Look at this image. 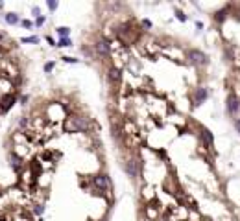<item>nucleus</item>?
<instances>
[{
	"label": "nucleus",
	"instance_id": "423d86ee",
	"mask_svg": "<svg viewBox=\"0 0 240 221\" xmlns=\"http://www.w3.org/2000/svg\"><path fill=\"white\" fill-rule=\"evenodd\" d=\"M28 166H30V171H32V181H33V183H37V179H39L41 173H43V162H41V160H37V158H33Z\"/></svg>",
	"mask_w": 240,
	"mask_h": 221
},
{
	"label": "nucleus",
	"instance_id": "a878e982",
	"mask_svg": "<svg viewBox=\"0 0 240 221\" xmlns=\"http://www.w3.org/2000/svg\"><path fill=\"white\" fill-rule=\"evenodd\" d=\"M32 13L35 15V17H41V9H39V8H33V9H32Z\"/></svg>",
	"mask_w": 240,
	"mask_h": 221
},
{
	"label": "nucleus",
	"instance_id": "c756f323",
	"mask_svg": "<svg viewBox=\"0 0 240 221\" xmlns=\"http://www.w3.org/2000/svg\"><path fill=\"white\" fill-rule=\"evenodd\" d=\"M4 39H6V35H4V33H0V42H2Z\"/></svg>",
	"mask_w": 240,
	"mask_h": 221
},
{
	"label": "nucleus",
	"instance_id": "9b49d317",
	"mask_svg": "<svg viewBox=\"0 0 240 221\" xmlns=\"http://www.w3.org/2000/svg\"><path fill=\"white\" fill-rule=\"evenodd\" d=\"M209 98V92H207V88H198L196 94H194V103L196 105H201V103Z\"/></svg>",
	"mask_w": 240,
	"mask_h": 221
},
{
	"label": "nucleus",
	"instance_id": "7ed1b4c3",
	"mask_svg": "<svg viewBox=\"0 0 240 221\" xmlns=\"http://www.w3.org/2000/svg\"><path fill=\"white\" fill-rule=\"evenodd\" d=\"M9 160H11V168H13V171L21 175L22 170H24V160H22V157H21L17 151H13V153H9Z\"/></svg>",
	"mask_w": 240,
	"mask_h": 221
},
{
	"label": "nucleus",
	"instance_id": "c85d7f7f",
	"mask_svg": "<svg viewBox=\"0 0 240 221\" xmlns=\"http://www.w3.org/2000/svg\"><path fill=\"white\" fill-rule=\"evenodd\" d=\"M46 41H48V42L52 44V46H55V42H54V39H52V37H46Z\"/></svg>",
	"mask_w": 240,
	"mask_h": 221
},
{
	"label": "nucleus",
	"instance_id": "f03ea898",
	"mask_svg": "<svg viewBox=\"0 0 240 221\" xmlns=\"http://www.w3.org/2000/svg\"><path fill=\"white\" fill-rule=\"evenodd\" d=\"M15 103H17V96H15L13 92H8L4 94L2 98H0V114H6Z\"/></svg>",
	"mask_w": 240,
	"mask_h": 221
},
{
	"label": "nucleus",
	"instance_id": "aec40b11",
	"mask_svg": "<svg viewBox=\"0 0 240 221\" xmlns=\"http://www.w3.org/2000/svg\"><path fill=\"white\" fill-rule=\"evenodd\" d=\"M175 17H177V20H181V22H185V20H187V15H185L183 11H179V9L175 11Z\"/></svg>",
	"mask_w": 240,
	"mask_h": 221
},
{
	"label": "nucleus",
	"instance_id": "ddd939ff",
	"mask_svg": "<svg viewBox=\"0 0 240 221\" xmlns=\"http://www.w3.org/2000/svg\"><path fill=\"white\" fill-rule=\"evenodd\" d=\"M6 22L8 24H19V15L17 13H6Z\"/></svg>",
	"mask_w": 240,
	"mask_h": 221
},
{
	"label": "nucleus",
	"instance_id": "393cba45",
	"mask_svg": "<svg viewBox=\"0 0 240 221\" xmlns=\"http://www.w3.org/2000/svg\"><path fill=\"white\" fill-rule=\"evenodd\" d=\"M63 61L65 63H78V59H74V57H63Z\"/></svg>",
	"mask_w": 240,
	"mask_h": 221
},
{
	"label": "nucleus",
	"instance_id": "4be33fe9",
	"mask_svg": "<svg viewBox=\"0 0 240 221\" xmlns=\"http://www.w3.org/2000/svg\"><path fill=\"white\" fill-rule=\"evenodd\" d=\"M46 6H48V9H50V11L57 9V2H55V0H48V2H46Z\"/></svg>",
	"mask_w": 240,
	"mask_h": 221
},
{
	"label": "nucleus",
	"instance_id": "2eb2a0df",
	"mask_svg": "<svg viewBox=\"0 0 240 221\" xmlns=\"http://www.w3.org/2000/svg\"><path fill=\"white\" fill-rule=\"evenodd\" d=\"M226 13H227V9H222V11H218V13L214 15V20H216L218 24H222L223 20H226Z\"/></svg>",
	"mask_w": 240,
	"mask_h": 221
},
{
	"label": "nucleus",
	"instance_id": "20e7f679",
	"mask_svg": "<svg viewBox=\"0 0 240 221\" xmlns=\"http://www.w3.org/2000/svg\"><path fill=\"white\" fill-rule=\"evenodd\" d=\"M93 186L98 190V192H106L107 188H109V177L107 175H96V177H93Z\"/></svg>",
	"mask_w": 240,
	"mask_h": 221
},
{
	"label": "nucleus",
	"instance_id": "9d476101",
	"mask_svg": "<svg viewBox=\"0 0 240 221\" xmlns=\"http://www.w3.org/2000/svg\"><path fill=\"white\" fill-rule=\"evenodd\" d=\"M124 170H126V173H129L131 177H135V175H137L139 173V162L137 160H128L126 162V164H124Z\"/></svg>",
	"mask_w": 240,
	"mask_h": 221
},
{
	"label": "nucleus",
	"instance_id": "412c9836",
	"mask_svg": "<svg viewBox=\"0 0 240 221\" xmlns=\"http://www.w3.org/2000/svg\"><path fill=\"white\" fill-rule=\"evenodd\" d=\"M54 66H55V63H54V61L46 63V65H44V72H46V74H50V72L54 70Z\"/></svg>",
	"mask_w": 240,
	"mask_h": 221
},
{
	"label": "nucleus",
	"instance_id": "f3484780",
	"mask_svg": "<svg viewBox=\"0 0 240 221\" xmlns=\"http://www.w3.org/2000/svg\"><path fill=\"white\" fill-rule=\"evenodd\" d=\"M30 125V118H26V116H22L21 120H19V127H22V129H26Z\"/></svg>",
	"mask_w": 240,
	"mask_h": 221
},
{
	"label": "nucleus",
	"instance_id": "6ab92c4d",
	"mask_svg": "<svg viewBox=\"0 0 240 221\" xmlns=\"http://www.w3.org/2000/svg\"><path fill=\"white\" fill-rule=\"evenodd\" d=\"M43 212H44V206H43V204H35V206H33V214H35V216H41Z\"/></svg>",
	"mask_w": 240,
	"mask_h": 221
},
{
	"label": "nucleus",
	"instance_id": "bb28decb",
	"mask_svg": "<svg viewBox=\"0 0 240 221\" xmlns=\"http://www.w3.org/2000/svg\"><path fill=\"white\" fill-rule=\"evenodd\" d=\"M142 26H144V28H152V22H150L148 19H144V20H142Z\"/></svg>",
	"mask_w": 240,
	"mask_h": 221
},
{
	"label": "nucleus",
	"instance_id": "4468645a",
	"mask_svg": "<svg viewBox=\"0 0 240 221\" xmlns=\"http://www.w3.org/2000/svg\"><path fill=\"white\" fill-rule=\"evenodd\" d=\"M55 32L61 35V39H63V37H68V35H70V28H67V26H59Z\"/></svg>",
	"mask_w": 240,
	"mask_h": 221
},
{
	"label": "nucleus",
	"instance_id": "1a4fd4ad",
	"mask_svg": "<svg viewBox=\"0 0 240 221\" xmlns=\"http://www.w3.org/2000/svg\"><path fill=\"white\" fill-rule=\"evenodd\" d=\"M107 79H109V83H113V85L120 83V79H122V72H120V68L111 66L109 72H107Z\"/></svg>",
	"mask_w": 240,
	"mask_h": 221
},
{
	"label": "nucleus",
	"instance_id": "f257e3e1",
	"mask_svg": "<svg viewBox=\"0 0 240 221\" xmlns=\"http://www.w3.org/2000/svg\"><path fill=\"white\" fill-rule=\"evenodd\" d=\"M63 129H65V133H85L89 129V122L83 116L68 114L67 120L63 122Z\"/></svg>",
	"mask_w": 240,
	"mask_h": 221
},
{
	"label": "nucleus",
	"instance_id": "0eeeda50",
	"mask_svg": "<svg viewBox=\"0 0 240 221\" xmlns=\"http://www.w3.org/2000/svg\"><path fill=\"white\" fill-rule=\"evenodd\" d=\"M94 48H96V54H98V55L107 57V55L111 54V42L106 41V39H102V41H98V42L94 44Z\"/></svg>",
	"mask_w": 240,
	"mask_h": 221
},
{
	"label": "nucleus",
	"instance_id": "b1692460",
	"mask_svg": "<svg viewBox=\"0 0 240 221\" xmlns=\"http://www.w3.org/2000/svg\"><path fill=\"white\" fill-rule=\"evenodd\" d=\"M44 20H46V19H44L43 15H41V17H37V20H35V26H43V24H44Z\"/></svg>",
	"mask_w": 240,
	"mask_h": 221
},
{
	"label": "nucleus",
	"instance_id": "39448f33",
	"mask_svg": "<svg viewBox=\"0 0 240 221\" xmlns=\"http://www.w3.org/2000/svg\"><path fill=\"white\" fill-rule=\"evenodd\" d=\"M188 59L192 65H207V55L201 50H190L188 52Z\"/></svg>",
	"mask_w": 240,
	"mask_h": 221
},
{
	"label": "nucleus",
	"instance_id": "f8f14e48",
	"mask_svg": "<svg viewBox=\"0 0 240 221\" xmlns=\"http://www.w3.org/2000/svg\"><path fill=\"white\" fill-rule=\"evenodd\" d=\"M200 137H201V140H203V144H205L207 147H211V146L214 144V137H213V133H211V131H207V129H201Z\"/></svg>",
	"mask_w": 240,
	"mask_h": 221
},
{
	"label": "nucleus",
	"instance_id": "6e6552de",
	"mask_svg": "<svg viewBox=\"0 0 240 221\" xmlns=\"http://www.w3.org/2000/svg\"><path fill=\"white\" fill-rule=\"evenodd\" d=\"M226 105H227V112H229V114H236V112L240 111V100L231 92V94L227 96V103H226Z\"/></svg>",
	"mask_w": 240,
	"mask_h": 221
},
{
	"label": "nucleus",
	"instance_id": "cd10ccee",
	"mask_svg": "<svg viewBox=\"0 0 240 221\" xmlns=\"http://www.w3.org/2000/svg\"><path fill=\"white\" fill-rule=\"evenodd\" d=\"M235 127H236V131H238V135H240V118L235 122Z\"/></svg>",
	"mask_w": 240,
	"mask_h": 221
},
{
	"label": "nucleus",
	"instance_id": "5701e85b",
	"mask_svg": "<svg viewBox=\"0 0 240 221\" xmlns=\"http://www.w3.org/2000/svg\"><path fill=\"white\" fill-rule=\"evenodd\" d=\"M21 24H22L24 28H32V26H33V22H32V20H28V19H24V20H21Z\"/></svg>",
	"mask_w": 240,
	"mask_h": 221
},
{
	"label": "nucleus",
	"instance_id": "dca6fc26",
	"mask_svg": "<svg viewBox=\"0 0 240 221\" xmlns=\"http://www.w3.org/2000/svg\"><path fill=\"white\" fill-rule=\"evenodd\" d=\"M55 46H72V41L68 37H63V39H59Z\"/></svg>",
	"mask_w": 240,
	"mask_h": 221
},
{
	"label": "nucleus",
	"instance_id": "a211bd4d",
	"mask_svg": "<svg viewBox=\"0 0 240 221\" xmlns=\"http://www.w3.org/2000/svg\"><path fill=\"white\" fill-rule=\"evenodd\" d=\"M21 42H32V44H37V42H39V37H22Z\"/></svg>",
	"mask_w": 240,
	"mask_h": 221
}]
</instances>
